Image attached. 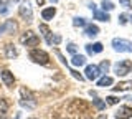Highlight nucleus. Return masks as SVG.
I'll list each match as a JSON object with an SVG mask.
<instances>
[{
	"instance_id": "nucleus-1",
	"label": "nucleus",
	"mask_w": 132,
	"mask_h": 119,
	"mask_svg": "<svg viewBox=\"0 0 132 119\" xmlns=\"http://www.w3.org/2000/svg\"><path fill=\"white\" fill-rule=\"evenodd\" d=\"M112 46L116 51L119 53H132V42L124 38H114L112 40Z\"/></svg>"
},
{
	"instance_id": "nucleus-2",
	"label": "nucleus",
	"mask_w": 132,
	"mask_h": 119,
	"mask_svg": "<svg viewBox=\"0 0 132 119\" xmlns=\"http://www.w3.org/2000/svg\"><path fill=\"white\" fill-rule=\"evenodd\" d=\"M30 60L35 61V63H38V65H48L50 56H48L46 51L40 50V48H35V50L30 51Z\"/></svg>"
},
{
	"instance_id": "nucleus-3",
	"label": "nucleus",
	"mask_w": 132,
	"mask_h": 119,
	"mask_svg": "<svg viewBox=\"0 0 132 119\" xmlns=\"http://www.w3.org/2000/svg\"><path fill=\"white\" fill-rule=\"evenodd\" d=\"M132 69V63L129 60H122V61H117L114 65V73L117 76H126L127 73H130Z\"/></svg>"
},
{
	"instance_id": "nucleus-4",
	"label": "nucleus",
	"mask_w": 132,
	"mask_h": 119,
	"mask_svg": "<svg viewBox=\"0 0 132 119\" xmlns=\"http://www.w3.org/2000/svg\"><path fill=\"white\" fill-rule=\"evenodd\" d=\"M18 12H20V17H22L25 22H31L33 20V12H31V5H30V2H23L22 5H20V9H18Z\"/></svg>"
},
{
	"instance_id": "nucleus-5",
	"label": "nucleus",
	"mask_w": 132,
	"mask_h": 119,
	"mask_svg": "<svg viewBox=\"0 0 132 119\" xmlns=\"http://www.w3.org/2000/svg\"><path fill=\"white\" fill-rule=\"evenodd\" d=\"M20 42H22L23 45H27V46H36V45L40 43V38H38L35 33H33V31L28 30L27 33H25L22 38H20Z\"/></svg>"
},
{
	"instance_id": "nucleus-6",
	"label": "nucleus",
	"mask_w": 132,
	"mask_h": 119,
	"mask_svg": "<svg viewBox=\"0 0 132 119\" xmlns=\"http://www.w3.org/2000/svg\"><path fill=\"white\" fill-rule=\"evenodd\" d=\"M84 73H86V78L91 80V81H96L99 78V75H101V71H99V68L96 65H88L86 69H84Z\"/></svg>"
},
{
	"instance_id": "nucleus-7",
	"label": "nucleus",
	"mask_w": 132,
	"mask_h": 119,
	"mask_svg": "<svg viewBox=\"0 0 132 119\" xmlns=\"http://www.w3.org/2000/svg\"><path fill=\"white\" fill-rule=\"evenodd\" d=\"M116 119H129L132 117V108H129V106H121L117 111H116Z\"/></svg>"
},
{
	"instance_id": "nucleus-8",
	"label": "nucleus",
	"mask_w": 132,
	"mask_h": 119,
	"mask_svg": "<svg viewBox=\"0 0 132 119\" xmlns=\"http://www.w3.org/2000/svg\"><path fill=\"white\" fill-rule=\"evenodd\" d=\"M0 78H2V81H3V84L8 86V88H12L15 83V78H13V73H10L8 69H3L2 73H0Z\"/></svg>"
},
{
	"instance_id": "nucleus-9",
	"label": "nucleus",
	"mask_w": 132,
	"mask_h": 119,
	"mask_svg": "<svg viewBox=\"0 0 132 119\" xmlns=\"http://www.w3.org/2000/svg\"><path fill=\"white\" fill-rule=\"evenodd\" d=\"M15 30H16V23L13 22V20H5V22L0 25V35L5 33V31H10V33H13Z\"/></svg>"
},
{
	"instance_id": "nucleus-10",
	"label": "nucleus",
	"mask_w": 132,
	"mask_h": 119,
	"mask_svg": "<svg viewBox=\"0 0 132 119\" xmlns=\"http://www.w3.org/2000/svg\"><path fill=\"white\" fill-rule=\"evenodd\" d=\"M89 7H91V10H93V13H94V18H96V20H101V22H107V20H109V15H107L106 12H101V10H97L94 3H89Z\"/></svg>"
},
{
	"instance_id": "nucleus-11",
	"label": "nucleus",
	"mask_w": 132,
	"mask_h": 119,
	"mask_svg": "<svg viewBox=\"0 0 132 119\" xmlns=\"http://www.w3.org/2000/svg\"><path fill=\"white\" fill-rule=\"evenodd\" d=\"M86 51L89 53V55H96V53H101L102 51V43H89L86 45Z\"/></svg>"
},
{
	"instance_id": "nucleus-12",
	"label": "nucleus",
	"mask_w": 132,
	"mask_h": 119,
	"mask_svg": "<svg viewBox=\"0 0 132 119\" xmlns=\"http://www.w3.org/2000/svg\"><path fill=\"white\" fill-rule=\"evenodd\" d=\"M40 28V31H41V35H43V38H45V42H46L48 45H51V31H50V28L45 25V23H41V25L38 27Z\"/></svg>"
},
{
	"instance_id": "nucleus-13",
	"label": "nucleus",
	"mask_w": 132,
	"mask_h": 119,
	"mask_svg": "<svg viewBox=\"0 0 132 119\" xmlns=\"http://www.w3.org/2000/svg\"><path fill=\"white\" fill-rule=\"evenodd\" d=\"M55 15H56V9H55V7H48V9L41 10V17H43V20H53Z\"/></svg>"
},
{
	"instance_id": "nucleus-14",
	"label": "nucleus",
	"mask_w": 132,
	"mask_h": 119,
	"mask_svg": "<svg viewBox=\"0 0 132 119\" xmlns=\"http://www.w3.org/2000/svg\"><path fill=\"white\" fill-rule=\"evenodd\" d=\"M71 63L74 65V66H84L86 65V56L84 55H73Z\"/></svg>"
},
{
	"instance_id": "nucleus-15",
	"label": "nucleus",
	"mask_w": 132,
	"mask_h": 119,
	"mask_svg": "<svg viewBox=\"0 0 132 119\" xmlns=\"http://www.w3.org/2000/svg\"><path fill=\"white\" fill-rule=\"evenodd\" d=\"M114 83V80L111 76H102L101 80H97V86H101V88H107V86H111Z\"/></svg>"
},
{
	"instance_id": "nucleus-16",
	"label": "nucleus",
	"mask_w": 132,
	"mask_h": 119,
	"mask_svg": "<svg viewBox=\"0 0 132 119\" xmlns=\"http://www.w3.org/2000/svg\"><path fill=\"white\" fill-rule=\"evenodd\" d=\"M84 33L88 35V36H96V35L99 33V28H97L96 25H86Z\"/></svg>"
},
{
	"instance_id": "nucleus-17",
	"label": "nucleus",
	"mask_w": 132,
	"mask_h": 119,
	"mask_svg": "<svg viewBox=\"0 0 132 119\" xmlns=\"http://www.w3.org/2000/svg\"><path fill=\"white\" fill-rule=\"evenodd\" d=\"M132 86V81H124V83H119L117 86H114V91H126V89H129Z\"/></svg>"
},
{
	"instance_id": "nucleus-18",
	"label": "nucleus",
	"mask_w": 132,
	"mask_h": 119,
	"mask_svg": "<svg viewBox=\"0 0 132 119\" xmlns=\"http://www.w3.org/2000/svg\"><path fill=\"white\" fill-rule=\"evenodd\" d=\"M7 111H8V104H7V101L0 98V117H7Z\"/></svg>"
},
{
	"instance_id": "nucleus-19",
	"label": "nucleus",
	"mask_w": 132,
	"mask_h": 119,
	"mask_svg": "<svg viewBox=\"0 0 132 119\" xmlns=\"http://www.w3.org/2000/svg\"><path fill=\"white\" fill-rule=\"evenodd\" d=\"M5 50H7V56H8V58H15V56L16 55H18V53H16V50H15V48L13 46H12V45H7V46H5Z\"/></svg>"
},
{
	"instance_id": "nucleus-20",
	"label": "nucleus",
	"mask_w": 132,
	"mask_h": 119,
	"mask_svg": "<svg viewBox=\"0 0 132 119\" xmlns=\"http://www.w3.org/2000/svg\"><path fill=\"white\" fill-rule=\"evenodd\" d=\"M101 7H102V10H104V12H111V10L114 9V3H112V2H109V0H102Z\"/></svg>"
},
{
	"instance_id": "nucleus-21",
	"label": "nucleus",
	"mask_w": 132,
	"mask_h": 119,
	"mask_svg": "<svg viewBox=\"0 0 132 119\" xmlns=\"http://www.w3.org/2000/svg\"><path fill=\"white\" fill-rule=\"evenodd\" d=\"M73 25L74 27H86L88 23H86V20L82 18V17H76V18L73 20Z\"/></svg>"
},
{
	"instance_id": "nucleus-22",
	"label": "nucleus",
	"mask_w": 132,
	"mask_h": 119,
	"mask_svg": "<svg viewBox=\"0 0 132 119\" xmlns=\"http://www.w3.org/2000/svg\"><path fill=\"white\" fill-rule=\"evenodd\" d=\"M109 66H111V63H109V61H107V60H104V61H102V63L101 65H99V71H101V75H102V73H107V69H109Z\"/></svg>"
},
{
	"instance_id": "nucleus-23",
	"label": "nucleus",
	"mask_w": 132,
	"mask_h": 119,
	"mask_svg": "<svg viewBox=\"0 0 132 119\" xmlns=\"http://www.w3.org/2000/svg\"><path fill=\"white\" fill-rule=\"evenodd\" d=\"M94 102V106L99 109V111H102V109H106V101H101V99H93Z\"/></svg>"
},
{
	"instance_id": "nucleus-24",
	"label": "nucleus",
	"mask_w": 132,
	"mask_h": 119,
	"mask_svg": "<svg viewBox=\"0 0 132 119\" xmlns=\"http://www.w3.org/2000/svg\"><path fill=\"white\" fill-rule=\"evenodd\" d=\"M121 101L119 98H116V96H107L106 98V104H117V102Z\"/></svg>"
},
{
	"instance_id": "nucleus-25",
	"label": "nucleus",
	"mask_w": 132,
	"mask_h": 119,
	"mask_svg": "<svg viewBox=\"0 0 132 119\" xmlns=\"http://www.w3.org/2000/svg\"><path fill=\"white\" fill-rule=\"evenodd\" d=\"M7 12H8V7H7V3L3 2L2 5H0V15H5Z\"/></svg>"
},
{
	"instance_id": "nucleus-26",
	"label": "nucleus",
	"mask_w": 132,
	"mask_h": 119,
	"mask_svg": "<svg viewBox=\"0 0 132 119\" xmlns=\"http://www.w3.org/2000/svg\"><path fill=\"white\" fill-rule=\"evenodd\" d=\"M68 51L71 53V55H76V45H74V43H69L68 45Z\"/></svg>"
},
{
	"instance_id": "nucleus-27",
	"label": "nucleus",
	"mask_w": 132,
	"mask_h": 119,
	"mask_svg": "<svg viewBox=\"0 0 132 119\" xmlns=\"http://www.w3.org/2000/svg\"><path fill=\"white\" fill-rule=\"evenodd\" d=\"M119 3H121L124 9H130V0H119Z\"/></svg>"
},
{
	"instance_id": "nucleus-28",
	"label": "nucleus",
	"mask_w": 132,
	"mask_h": 119,
	"mask_svg": "<svg viewBox=\"0 0 132 119\" xmlns=\"http://www.w3.org/2000/svg\"><path fill=\"white\" fill-rule=\"evenodd\" d=\"M119 23H121V25H126L127 23V15H119Z\"/></svg>"
},
{
	"instance_id": "nucleus-29",
	"label": "nucleus",
	"mask_w": 132,
	"mask_h": 119,
	"mask_svg": "<svg viewBox=\"0 0 132 119\" xmlns=\"http://www.w3.org/2000/svg\"><path fill=\"white\" fill-rule=\"evenodd\" d=\"M60 42H61V36H60V35H55V36L51 38V45H53V43H55V45H58Z\"/></svg>"
},
{
	"instance_id": "nucleus-30",
	"label": "nucleus",
	"mask_w": 132,
	"mask_h": 119,
	"mask_svg": "<svg viewBox=\"0 0 132 119\" xmlns=\"http://www.w3.org/2000/svg\"><path fill=\"white\" fill-rule=\"evenodd\" d=\"M97 119H107V117H106V116H99Z\"/></svg>"
},
{
	"instance_id": "nucleus-31",
	"label": "nucleus",
	"mask_w": 132,
	"mask_h": 119,
	"mask_svg": "<svg viewBox=\"0 0 132 119\" xmlns=\"http://www.w3.org/2000/svg\"><path fill=\"white\" fill-rule=\"evenodd\" d=\"M51 2H53V3H58V0H51Z\"/></svg>"
},
{
	"instance_id": "nucleus-32",
	"label": "nucleus",
	"mask_w": 132,
	"mask_h": 119,
	"mask_svg": "<svg viewBox=\"0 0 132 119\" xmlns=\"http://www.w3.org/2000/svg\"><path fill=\"white\" fill-rule=\"evenodd\" d=\"M130 22H132V15H130Z\"/></svg>"
},
{
	"instance_id": "nucleus-33",
	"label": "nucleus",
	"mask_w": 132,
	"mask_h": 119,
	"mask_svg": "<svg viewBox=\"0 0 132 119\" xmlns=\"http://www.w3.org/2000/svg\"><path fill=\"white\" fill-rule=\"evenodd\" d=\"M0 119H7V117H0Z\"/></svg>"
},
{
	"instance_id": "nucleus-34",
	"label": "nucleus",
	"mask_w": 132,
	"mask_h": 119,
	"mask_svg": "<svg viewBox=\"0 0 132 119\" xmlns=\"http://www.w3.org/2000/svg\"><path fill=\"white\" fill-rule=\"evenodd\" d=\"M15 2H18V0H15Z\"/></svg>"
}]
</instances>
